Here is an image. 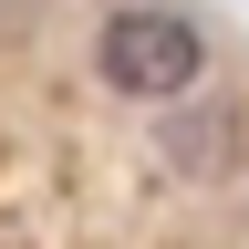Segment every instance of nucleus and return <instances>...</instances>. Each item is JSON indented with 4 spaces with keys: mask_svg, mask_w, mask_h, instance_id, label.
<instances>
[{
    "mask_svg": "<svg viewBox=\"0 0 249 249\" xmlns=\"http://www.w3.org/2000/svg\"><path fill=\"white\" fill-rule=\"evenodd\" d=\"M93 73L124 104H177V93L208 83V31L187 11H166V0H135V11H114L93 31Z\"/></svg>",
    "mask_w": 249,
    "mask_h": 249,
    "instance_id": "1",
    "label": "nucleus"
},
{
    "mask_svg": "<svg viewBox=\"0 0 249 249\" xmlns=\"http://www.w3.org/2000/svg\"><path fill=\"white\" fill-rule=\"evenodd\" d=\"M156 156H166L177 177H197V187H218L249 156V104H229V93H177V104H156Z\"/></svg>",
    "mask_w": 249,
    "mask_h": 249,
    "instance_id": "2",
    "label": "nucleus"
}]
</instances>
